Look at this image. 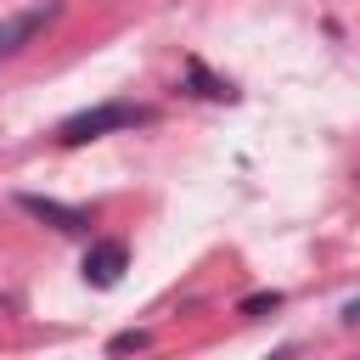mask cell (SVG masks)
<instances>
[{"instance_id":"obj_1","label":"cell","mask_w":360,"mask_h":360,"mask_svg":"<svg viewBox=\"0 0 360 360\" xmlns=\"http://www.w3.org/2000/svg\"><path fill=\"white\" fill-rule=\"evenodd\" d=\"M152 124V107L141 101H96V107H79L56 124V141L62 146H84V141H101V135H118V129H141Z\"/></svg>"},{"instance_id":"obj_2","label":"cell","mask_w":360,"mask_h":360,"mask_svg":"<svg viewBox=\"0 0 360 360\" xmlns=\"http://www.w3.org/2000/svg\"><path fill=\"white\" fill-rule=\"evenodd\" d=\"M56 17H62V0H45V6H28V11L0 17V62H6V56H17L22 45H34Z\"/></svg>"},{"instance_id":"obj_3","label":"cell","mask_w":360,"mask_h":360,"mask_svg":"<svg viewBox=\"0 0 360 360\" xmlns=\"http://www.w3.org/2000/svg\"><path fill=\"white\" fill-rule=\"evenodd\" d=\"M17 208H22L28 219H39V225L62 231V236H79V231H90V214H84V208H73V202H56V197H39V191H17Z\"/></svg>"},{"instance_id":"obj_4","label":"cell","mask_w":360,"mask_h":360,"mask_svg":"<svg viewBox=\"0 0 360 360\" xmlns=\"http://www.w3.org/2000/svg\"><path fill=\"white\" fill-rule=\"evenodd\" d=\"M129 270V248L118 236H96L84 248V281L90 287H118V276Z\"/></svg>"},{"instance_id":"obj_5","label":"cell","mask_w":360,"mask_h":360,"mask_svg":"<svg viewBox=\"0 0 360 360\" xmlns=\"http://www.w3.org/2000/svg\"><path fill=\"white\" fill-rule=\"evenodd\" d=\"M191 96H202V101H236V84L231 79H219V73H208L197 56H186V79H180Z\"/></svg>"},{"instance_id":"obj_6","label":"cell","mask_w":360,"mask_h":360,"mask_svg":"<svg viewBox=\"0 0 360 360\" xmlns=\"http://www.w3.org/2000/svg\"><path fill=\"white\" fill-rule=\"evenodd\" d=\"M270 309H281V292H276V287H264V292H248V298L236 304V315H248V321H259V315H270Z\"/></svg>"},{"instance_id":"obj_7","label":"cell","mask_w":360,"mask_h":360,"mask_svg":"<svg viewBox=\"0 0 360 360\" xmlns=\"http://www.w3.org/2000/svg\"><path fill=\"white\" fill-rule=\"evenodd\" d=\"M146 343H152L146 332H118V338L107 343V354H129V349H146Z\"/></svg>"},{"instance_id":"obj_8","label":"cell","mask_w":360,"mask_h":360,"mask_svg":"<svg viewBox=\"0 0 360 360\" xmlns=\"http://www.w3.org/2000/svg\"><path fill=\"white\" fill-rule=\"evenodd\" d=\"M343 321H360V298H349V304H343Z\"/></svg>"}]
</instances>
